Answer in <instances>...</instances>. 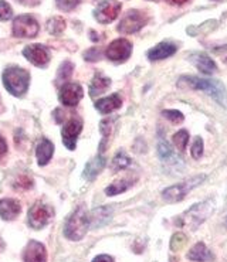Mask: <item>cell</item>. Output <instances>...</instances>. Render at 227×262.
Returning a JSON list of instances; mask_svg holds the SVG:
<instances>
[{"mask_svg":"<svg viewBox=\"0 0 227 262\" xmlns=\"http://www.w3.org/2000/svg\"><path fill=\"white\" fill-rule=\"evenodd\" d=\"M64 29H66V21L61 17L50 18L49 23H47V30L51 34H60Z\"/></svg>","mask_w":227,"mask_h":262,"instance_id":"obj_27","label":"cell"},{"mask_svg":"<svg viewBox=\"0 0 227 262\" xmlns=\"http://www.w3.org/2000/svg\"><path fill=\"white\" fill-rule=\"evenodd\" d=\"M23 55L37 67H46L50 61V53L47 47L42 44H31L23 50Z\"/></svg>","mask_w":227,"mask_h":262,"instance_id":"obj_11","label":"cell"},{"mask_svg":"<svg viewBox=\"0 0 227 262\" xmlns=\"http://www.w3.org/2000/svg\"><path fill=\"white\" fill-rule=\"evenodd\" d=\"M111 86V79L108 77H104L101 74H97L94 79L91 81V86H90V95L92 98H97L101 95L105 90H108Z\"/></svg>","mask_w":227,"mask_h":262,"instance_id":"obj_22","label":"cell"},{"mask_svg":"<svg viewBox=\"0 0 227 262\" xmlns=\"http://www.w3.org/2000/svg\"><path fill=\"white\" fill-rule=\"evenodd\" d=\"M132 53V44L129 43L125 38H118L114 40L112 43L108 46V49L105 51L107 58L114 62H125L131 57Z\"/></svg>","mask_w":227,"mask_h":262,"instance_id":"obj_9","label":"cell"},{"mask_svg":"<svg viewBox=\"0 0 227 262\" xmlns=\"http://www.w3.org/2000/svg\"><path fill=\"white\" fill-rule=\"evenodd\" d=\"M105 166V159L98 155V156H95L94 159H91L88 163H87L86 169H84V177L88 179V180H92V179H95V177L98 176L101 170L104 169Z\"/></svg>","mask_w":227,"mask_h":262,"instance_id":"obj_21","label":"cell"},{"mask_svg":"<svg viewBox=\"0 0 227 262\" xmlns=\"http://www.w3.org/2000/svg\"><path fill=\"white\" fill-rule=\"evenodd\" d=\"M55 3H57L58 9H61L64 12H70L78 6L80 0H55Z\"/></svg>","mask_w":227,"mask_h":262,"instance_id":"obj_31","label":"cell"},{"mask_svg":"<svg viewBox=\"0 0 227 262\" xmlns=\"http://www.w3.org/2000/svg\"><path fill=\"white\" fill-rule=\"evenodd\" d=\"M121 105H122V99H121V97H119L118 94H112L110 97L102 98V99L97 101V102H95V108H97L101 114H111L112 111L121 108Z\"/></svg>","mask_w":227,"mask_h":262,"instance_id":"obj_19","label":"cell"},{"mask_svg":"<svg viewBox=\"0 0 227 262\" xmlns=\"http://www.w3.org/2000/svg\"><path fill=\"white\" fill-rule=\"evenodd\" d=\"M129 165H131V159L123 152H119L117 153V156L112 160V170L121 171L123 169H127Z\"/></svg>","mask_w":227,"mask_h":262,"instance_id":"obj_26","label":"cell"},{"mask_svg":"<svg viewBox=\"0 0 227 262\" xmlns=\"http://www.w3.org/2000/svg\"><path fill=\"white\" fill-rule=\"evenodd\" d=\"M203 155V139L200 136L195 138V142L192 145V156L195 159H200Z\"/></svg>","mask_w":227,"mask_h":262,"instance_id":"obj_32","label":"cell"},{"mask_svg":"<svg viewBox=\"0 0 227 262\" xmlns=\"http://www.w3.org/2000/svg\"><path fill=\"white\" fill-rule=\"evenodd\" d=\"M186 243V237H184L183 234H176V235H173L172 238V250H179L182 245Z\"/></svg>","mask_w":227,"mask_h":262,"instance_id":"obj_35","label":"cell"},{"mask_svg":"<svg viewBox=\"0 0 227 262\" xmlns=\"http://www.w3.org/2000/svg\"><path fill=\"white\" fill-rule=\"evenodd\" d=\"M206 176L204 174H200V176H195L188 179L186 182H182V183L175 184V186H171L162 191V197L165 199L168 203H178L183 197L189 194V191H192V189H195L196 186L204 182Z\"/></svg>","mask_w":227,"mask_h":262,"instance_id":"obj_5","label":"cell"},{"mask_svg":"<svg viewBox=\"0 0 227 262\" xmlns=\"http://www.w3.org/2000/svg\"><path fill=\"white\" fill-rule=\"evenodd\" d=\"M212 211H213V204L210 201H203V203H199L196 206L189 208L186 213L175 220V223L179 227L189 226L192 230H195L209 217Z\"/></svg>","mask_w":227,"mask_h":262,"instance_id":"obj_3","label":"cell"},{"mask_svg":"<svg viewBox=\"0 0 227 262\" xmlns=\"http://www.w3.org/2000/svg\"><path fill=\"white\" fill-rule=\"evenodd\" d=\"M53 217L51 208L47 207L46 204L37 203L29 211V226L34 230H42L43 227L49 224V221Z\"/></svg>","mask_w":227,"mask_h":262,"instance_id":"obj_10","label":"cell"},{"mask_svg":"<svg viewBox=\"0 0 227 262\" xmlns=\"http://www.w3.org/2000/svg\"><path fill=\"white\" fill-rule=\"evenodd\" d=\"M188 259L196 262H210L215 259V255L210 252L209 248L203 244V243H197L188 252Z\"/></svg>","mask_w":227,"mask_h":262,"instance_id":"obj_18","label":"cell"},{"mask_svg":"<svg viewBox=\"0 0 227 262\" xmlns=\"http://www.w3.org/2000/svg\"><path fill=\"white\" fill-rule=\"evenodd\" d=\"M178 85L180 88H193V90H200L203 92H208L210 97L215 99L216 102L223 105L227 108V94L224 86L221 85L219 81L210 78H200V77H193V75H186L178 81Z\"/></svg>","mask_w":227,"mask_h":262,"instance_id":"obj_1","label":"cell"},{"mask_svg":"<svg viewBox=\"0 0 227 262\" xmlns=\"http://www.w3.org/2000/svg\"><path fill=\"white\" fill-rule=\"evenodd\" d=\"M53 152H54V146H53V143H51L50 140H40V143H38L36 147V156L38 165H47L50 162V159H51V156H53Z\"/></svg>","mask_w":227,"mask_h":262,"instance_id":"obj_20","label":"cell"},{"mask_svg":"<svg viewBox=\"0 0 227 262\" xmlns=\"http://www.w3.org/2000/svg\"><path fill=\"white\" fill-rule=\"evenodd\" d=\"M110 210H111L110 207H101V208H97V210H94V213H92V224H94V223H97L95 227L107 224V221H108L111 217Z\"/></svg>","mask_w":227,"mask_h":262,"instance_id":"obj_24","label":"cell"},{"mask_svg":"<svg viewBox=\"0 0 227 262\" xmlns=\"http://www.w3.org/2000/svg\"><path fill=\"white\" fill-rule=\"evenodd\" d=\"M13 10L10 5L5 2V0H0V21H6L9 18H12Z\"/></svg>","mask_w":227,"mask_h":262,"instance_id":"obj_30","label":"cell"},{"mask_svg":"<svg viewBox=\"0 0 227 262\" xmlns=\"http://www.w3.org/2000/svg\"><path fill=\"white\" fill-rule=\"evenodd\" d=\"M148 23V16L141 10H129L121 23L118 25V30L123 34H132L135 31L141 30L143 26Z\"/></svg>","mask_w":227,"mask_h":262,"instance_id":"obj_7","label":"cell"},{"mask_svg":"<svg viewBox=\"0 0 227 262\" xmlns=\"http://www.w3.org/2000/svg\"><path fill=\"white\" fill-rule=\"evenodd\" d=\"M191 61L193 62V66L200 71L202 74L210 75L217 71V66L216 62L210 58L209 55L204 53H196L191 57Z\"/></svg>","mask_w":227,"mask_h":262,"instance_id":"obj_15","label":"cell"},{"mask_svg":"<svg viewBox=\"0 0 227 262\" xmlns=\"http://www.w3.org/2000/svg\"><path fill=\"white\" fill-rule=\"evenodd\" d=\"M73 73V64L70 62H64L61 66V68L58 70V78L60 79H67Z\"/></svg>","mask_w":227,"mask_h":262,"instance_id":"obj_34","label":"cell"},{"mask_svg":"<svg viewBox=\"0 0 227 262\" xmlns=\"http://www.w3.org/2000/svg\"><path fill=\"white\" fill-rule=\"evenodd\" d=\"M30 82V75L23 68L7 67L3 73V84L6 86V90L14 97H22L25 95Z\"/></svg>","mask_w":227,"mask_h":262,"instance_id":"obj_2","label":"cell"},{"mask_svg":"<svg viewBox=\"0 0 227 262\" xmlns=\"http://www.w3.org/2000/svg\"><path fill=\"white\" fill-rule=\"evenodd\" d=\"M163 116H165V118H168V119H169V121L173 123L183 122V119H184L183 114H182L180 111H176V110L163 111Z\"/></svg>","mask_w":227,"mask_h":262,"instance_id":"obj_29","label":"cell"},{"mask_svg":"<svg viewBox=\"0 0 227 262\" xmlns=\"http://www.w3.org/2000/svg\"><path fill=\"white\" fill-rule=\"evenodd\" d=\"M3 250V241H2V239H0V251Z\"/></svg>","mask_w":227,"mask_h":262,"instance_id":"obj_39","label":"cell"},{"mask_svg":"<svg viewBox=\"0 0 227 262\" xmlns=\"http://www.w3.org/2000/svg\"><path fill=\"white\" fill-rule=\"evenodd\" d=\"M38 33V23L30 14H23L13 20V34L20 38H31Z\"/></svg>","mask_w":227,"mask_h":262,"instance_id":"obj_6","label":"cell"},{"mask_svg":"<svg viewBox=\"0 0 227 262\" xmlns=\"http://www.w3.org/2000/svg\"><path fill=\"white\" fill-rule=\"evenodd\" d=\"M176 53V46L169 41H163L155 46L154 49L148 53V58L151 61H159V60H165L168 57H171Z\"/></svg>","mask_w":227,"mask_h":262,"instance_id":"obj_16","label":"cell"},{"mask_svg":"<svg viewBox=\"0 0 227 262\" xmlns=\"http://www.w3.org/2000/svg\"><path fill=\"white\" fill-rule=\"evenodd\" d=\"M6 150H7L6 142H5V139H3V138L0 136V158H2V156H3V155L6 153Z\"/></svg>","mask_w":227,"mask_h":262,"instance_id":"obj_37","label":"cell"},{"mask_svg":"<svg viewBox=\"0 0 227 262\" xmlns=\"http://www.w3.org/2000/svg\"><path fill=\"white\" fill-rule=\"evenodd\" d=\"M58 97L64 106H75L82 98V88L78 84H64L60 88Z\"/></svg>","mask_w":227,"mask_h":262,"instance_id":"obj_13","label":"cell"},{"mask_svg":"<svg viewBox=\"0 0 227 262\" xmlns=\"http://www.w3.org/2000/svg\"><path fill=\"white\" fill-rule=\"evenodd\" d=\"M158 152H159V156L162 160H168V159L172 158V147H171V145L168 143V142H165V140H162V142H159V145H158Z\"/></svg>","mask_w":227,"mask_h":262,"instance_id":"obj_28","label":"cell"},{"mask_svg":"<svg viewBox=\"0 0 227 262\" xmlns=\"http://www.w3.org/2000/svg\"><path fill=\"white\" fill-rule=\"evenodd\" d=\"M92 262H114V259L110 255H98Z\"/></svg>","mask_w":227,"mask_h":262,"instance_id":"obj_36","label":"cell"},{"mask_svg":"<svg viewBox=\"0 0 227 262\" xmlns=\"http://www.w3.org/2000/svg\"><path fill=\"white\" fill-rule=\"evenodd\" d=\"M90 226H91V220L88 217V213L86 211V208L80 207L68 219L67 224L64 227V234L68 239L80 241L87 234Z\"/></svg>","mask_w":227,"mask_h":262,"instance_id":"obj_4","label":"cell"},{"mask_svg":"<svg viewBox=\"0 0 227 262\" xmlns=\"http://www.w3.org/2000/svg\"><path fill=\"white\" fill-rule=\"evenodd\" d=\"M119 12H121V3L119 2H117V0H102L95 9L94 16H95L98 23L108 25L118 17Z\"/></svg>","mask_w":227,"mask_h":262,"instance_id":"obj_8","label":"cell"},{"mask_svg":"<svg viewBox=\"0 0 227 262\" xmlns=\"http://www.w3.org/2000/svg\"><path fill=\"white\" fill-rule=\"evenodd\" d=\"M172 142L175 146L178 147L179 152H184L186 150V146H188V142H189V134H188V130H179L176 134L173 135Z\"/></svg>","mask_w":227,"mask_h":262,"instance_id":"obj_25","label":"cell"},{"mask_svg":"<svg viewBox=\"0 0 227 262\" xmlns=\"http://www.w3.org/2000/svg\"><path fill=\"white\" fill-rule=\"evenodd\" d=\"M136 182V179H119L117 182H114V183H111L107 190H105V193L107 195H117V194H121L123 191H127V190L131 187V186H134Z\"/></svg>","mask_w":227,"mask_h":262,"instance_id":"obj_23","label":"cell"},{"mask_svg":"<svg viewBox=\"0 0 227 262\" xmlns=\"http://www.w3.org/2000/svg\"><path fill=\"white\" fill-rule=\"evenodd\" d=\"M112 128H114V119H107V121H104V122L101 123V130H102V135L105 136V140L102 142L105 145V142L108 140V136H110V134L112 132ZM102 145V146H104ZM102 146H101V149H102Z\"/></svg>","mask_w":227,"mask_h":262,"instance_id":"obj_33","label":"cell"},{"mask_svg":"<svg viewBox=\"0 0 227 262\" xmlns=\"http://www.w3.org/2000/svg\"><path fill=\"white\" fill-rule=\"evenodd\" d=\"M154 2H159V0H154Z\"/></svg>","mask_w":227,"mask_h":262,"instance_id":"obj_40","label":"cell"},{"mask_svg":"<svg viewBox=\"0 0 227 262\" xmlns=\"http://www.w3.org/2000/svg\"><path fill=\"white\" fill-rule=\"evenodd\" d=\"M81 130H82V121L81 119H70L64 128H63V142L67 149L74 150L75 149V143L80 136Z\"/></svg>","mask_w":227,"mask_h":262,"instance_id":"obj_12","label":"cell"},{"mask_svg":"<svg viewBox=\"0 0 227 262\" xmlns=\"http://www.w3.org/2000/svg\"><path fill=\"white\" fill-rule=\"evenodd\" d=\"M20 214V203L12 199L0 200V217L5 221H12Z\"/></svg>","mask_w":227,"mask_h":262,"instance_id":"obj_17","label":"cell"},{"mask_svg":"<svg viewBox=\"0 0 227 262\" xmlns=\"http://www.w3.org/2000/svg\"><path fill=\"white\" fill-rule=\"evenodd\" d=\"M186 2H189V0H168V3H171V5H175V6H180V5H184Z\"/></svg>","mask_w":227,"mask_h":262,"instance_id":"obj_38","label":"cell"},{"mask_svg":"<svg viewBox=\"0 0 227 262\" xmlns=\"http://www.w3.org/2000/svg\"><path fill=\"white\" fill-rule=\"evenodd\" d=\"M25 262H46L47 261V252L43 244L37 241H30L23 252Z\"/></svg>","mask_w":227,"mask_h":262,"instance_id":"obj_14","label":"cell"}]
</instances>
